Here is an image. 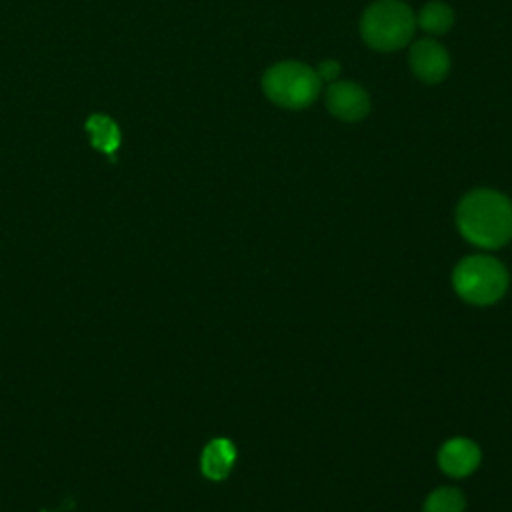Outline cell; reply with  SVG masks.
I'll return each instance as SVG.
<instances>
[{
	"label": "cell",
	"instance_id": "6da1fadb",
	"mask_svg": "<svg viewBox=\"0 0 512 512\" xmlns=\"http://www.w3.org/2000/svg\"><path fill=\"white\" fill-rule=\"evenodd\" d=\"M460 234L480 248H500L512 240V200L502 192L478 188L456 208Z\"/></svg>",
	"mask_w": 512,
	"mask_h": 512
},
{
	"label": "cell",
	"instance_id": "7a4b0ae2",
	"mask_svg": "<svg viewBox=\"0 0 512 512\" xmlns=\"http://www.w3.org/2000/svg\"><path fill=\"white\" fill-rule=\"evenodd\" d=\"M416 28V16L402 0H376L360 20L362 40L378 52H392L408 44Z\"/></svg>",
	"mask_w": 512,
	"mask_h": 512
},
{
	"label": "cell",
	"instance_id": "3957f363",
	"mask_svg": "<svg viewBox=\"0 0 512 512\" xmlns=\"http://www.w3.org/2000/svg\"><path fill=\"white\" fill-rule=\"evenodd\" d=\"M320 84L316 70L296 60L276 62L262 76V90L268 100L286 110L308 108L318 98Z\"/></svg>",
	"mask_w": 512,
	"mask_h": 512
},
{
	"label": "cell",
	"instance_id": "277c9868",
	"mask_svg": "<svg viewBox=\"0 0 512 512\" xmlns=\"http://www.w3.org/2000/svg\"><path fill=\"white\" fill-rule=\"evenodd\" d=\"M452 284L458 296L466 302L484 306L504 296L508 288V272L502 262L492 256H466L452 274Z\"/></svg>",
	"mask_w": 512,
	"mask_h": 512
},
{
	"label": "cell",
	"instance_id": "5b68a950",
	"mask_svg": "<svg viewBox=\"0 0 512 512\" xmlns=\"http://www.w3.org/2000/svg\"><path fill=\"white\" fill-rule=\"evenodd\" d=\"M326 108L344 122H358L370 112V96L352 80H334L326 90Z\"/></svg>",
	"mask_w": 512,
	"mask_h": 512
},
{
	"label": "cell",
	"instance_id": "8992f818",
	"mask_svg": "<svg viewBox=\"0 0 512 512\" xmlns=\"http://www.w3.org/2000/svg\"><path fill=\"white\" fill-rule=\"evenodd\" d=\"M408 60L414 76L426 84L442 82L450 70V56L446 48L434 38H422L414 42Z\"/></svg>",
	"mask_w": 512,
	"mask_h": 512
},
{
	"label": "cell",
	"instance_id": "52a82bcc",
	"mask_svg": "<svg viewBox=\"0 0 512 512\" xmlns=\"http://www.w3.org/2000/svg\"><path fill=\"white\" fill-rule=\"evenodd\" d=\"M438 464L450 476H468L480 464V448L468 438H452L440 448Z\"/></svg>",
	"mask_w": 512,
	"mask_h": 512
},
{
	"label": "cell",
	"instance_id": "ba28073f",
	"mask_svg": "<svg viewBox=\"0 0 512 512\" xmlns=\"http://www.w3.org/2000/svg\"><path fill=\"white\" fill-rule=\"evenodd\" d=\"M234 460H236L234 444L226 438H214L206 444V448L202 452L200 466H202L204 476H208L212 480H222L232 470Z\"/></svg>",
	"mask_w": 512,
	"mask_h": 512
},
{
	"label": "cell",
	"instance_id": "9c48e42d",
	"mask_svg": "<svg viewBox=\"0 0 512 512\" xmlns=\"http://www.w3.org/2000/svg\"><path fill=\"white\" fill-rule=\"evenodd\" d=\"M416 26L432 36L446 34L454 26V10L440 0H432L420 8L416 16Z\"/></svg>",
	"mask_w": 512,
	"mask_h": 512
},
{
	"label": "cell",
	"instance_id": "30bf717a",
	"mask_svg": "<svg viewBox=\"0 0 512 512\" xmlns=\"http://www.w3.org/2000/svg\"><path fill=\"white\" fill-rule=\"evenodd\" d=\"M86 130L92 138V146L104 154L116 152L120 144V130L116 122L104 114H94L86 120Z\"/></svg>",
	"mask_w": 512,
	"mask_h": 512
},
{
	"label": "cell",
	"instance_id": "8fae6325",
	"mask_svg": "<svg viewBox=\"0 0 512 512\" xmlns=\"http://www.w3.org/2000/svg\"><path fill=\"white\" fill-rule=\"evenodd\" d=\"M464 510H466L464 494L450 486L436 488L424 502V512H464Z\"/></svg>",
	"mask_w": 512,
	"mask_h": 512
},
{
	"label": "cell",
	"instance_id": "7c38bea8",
	"mask_svg": "<svg viewBox=\"0 0 512 512\" xmlns=\"http://www.w3.org/2000/svg\"><path fill=\"white\" fill-rule=\"evenodd\" d=\"M316 74L320 82H334L340 74V64L336 60H322L320 66L316 68Z\"/></svg>",
	"mask_w": 512,
	"mask_h": 512
}]
</instances>
